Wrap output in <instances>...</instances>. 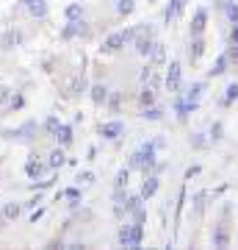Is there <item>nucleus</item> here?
Here are the masks:
<instances>
[{
	"mask_svg": "<svg viewBox=\"0 0 238 250\" xmlns=\"http://www.w3.org/2000/svg\"><path fill=\"white\" fill-rule=\"evenodd\" d=\"M42 131V125L36 123V120H25L22 125L17 128H3L0 136L6 139V142H17V145H34L36 142V134Z\"/></svg>",
	"mask_w": 238,
	"mask_h": 250,
	"instance_id": "nucleus-1",
	"label": "nucleus"
},
{
	"mask_svg": "<svg viewBox=\"0 0 238 250\" xmlns=\"http://www.w3.org/2000/svg\"><path fill=\"white\" fill-rule=\"evenodd\" d=\"M200 108V103H194V100H185L183 95L175 100V111H177V120H185V117L191 114V111H197Z\"/></svg>",
	"mask_w": 238,
	"mask_h": 250,
	"instance_id": "nucleus-17",
	"label": "nucleus"
},
{
	"mask_svg": "<svg viewBox=\"0 0 238 250\" xmlns=\"http://www.w3.org/2000/svg\"><path fill=\"white\" fill-rule=\"evenodd\" d=\"M72 139H75V131H72V125H70V123H61V125H58V131L53 134V142H55V145H61V147H70Z\"/></svg>",
	"mask_w": 238,
	"mask_h": 250,
	"instance_id": "nucleus-15",
	"label": "nucleus"
},
{
	"mask_svg": "<svg viewBox=\"0 0 238 250\" xmlns=\"http://www.w3.org/2000/svg\"><path fill=\"white\" fill-rule=\"evenodd\" d=\"M0 211H3V217H6L9 223H17L25 208H22V200H6V203L0 206Z\"/></svg>",
	"mask_w": 238,
	"mask_h": 250,
	"instance_id": "nucleus-13",
	"label": "nucleus"
},
{
	"mask_svg": "<svg viewBox=\"0 0 238 250\" xmlns=\"http://www.w3.org/2000/svg\"><path fill=\"white\" fill-rule=\"evenodd\" d=\"M80 184V187H89V184H94V181H97V175H94V172L92 170H83V172H78V178H75Z\"/></svg>",
	"mask_w": 238,
	"mask_h": 250,
	"instance_id": "nucleus-38",
	"label": "nucleus"
},
{
	"mask_svg": "<svg viewBox=\"0 0 238 250\" xmlns=\"http://www.w3.org/2000/svg\"><path fill=\"white\" fill-rule=\"evenodd\" d=\"M233 100H238V83H230L227 89H224V100H221V106H230Z\"/></svg>",
	"mask_w": 238,
	"mask_h": 250,
	"instance_id": "nucleus-34",
	"label": "nucleus"
},
{
	"mask_svg": "<svg viewBox=\"0 0 238 250\" xmlns=\"http://www.w3.org/2000/svg\"><path fill=\"white\" fill-rule=\"evenodd\" d=\"M141 117H144V120H150V123H158L161 117H164V111L152 103V106H141Z\"/></svg>",
	"mask_w": 238,
	"mask_h": 250,
	"instance_id": "nucleus-27",
	"label": "nucleus"
},
{
	"mask_svg": "<svg viewBox=\"0 0 238 250\" xmlns=\"http://www.w3.org/2000/svg\"><path fill=\"white\" fill-rule=\"evenodd\" d=\"M42 217H44V206H36V208H31V214H28V223L36 225Z\"/></svg>",
	"mask_w": 238,
	"mask_h": 250,
	"instance_id": "nucleus-42",
	"label": "nucleus"
},
{
	"mask_svg": "<svg viewBox=\"0 0 238 250\" xmlns=\"http://www.w3.org/2000/svg\"><path fill=\"white\" fill-rule=\"evenodd\" d=\"M86 92H89V83H86L83 75H75V78L64 86V95H67V98H78V95H86Z\"/></svg>",
	"mask_w": 238,
	"mask_h": 250,
	"instance_id": "nucleus-14",
	"label": "nucleus"
},
{
	"mask_svg": "<svg viewBox=\"0 0 238 250\" xmlns=\"http://www.w3.org/2000/svg\"><path fill=\"white\" fill-rule=\"evenodd\" d=\"M205 25H208V11L200 9V11L194 14V20H191V36H202Z\"/></svg>",
	"mask_w": 238,
	"mask_h": 250,
	"instance_id": "nucleus-21",
	"label": "nucleus"
},
{
	"mask_svg": "<svg viewBox=\"0 0 238 250\" xmlns=\"http://www.w3.org/2000/svg\"><path fill=\"white\" fill-rule=\"evenodd\" d=\"M25 103H28L25 95H22L19 89H14V92H11V98H9V106H6V114H17V111H22Z\"/></svg>",
	"mask_w": 238,
	"mask_h": 250,
	"instance_id": "nucleus-20",
	"label": "nucleus"
},
{
	"mask_svg": "<svg viewBox=\"0 0 238 250\" xmlns=\"http://www.w3.org/2000/svg\"><path fill=\"white\" fill-rule=\"evenodd\" d=\"M139 206H144V197L141 195H128V200H125V214H133Z\"/></svg>",
	"mask_w": 238,
	"mask_h": 250,
	"instance_id": "nucleus-32",
	"label": "nucleus"
},
{
	"mask_svg": "<svg viewBox=\"0 0 238 250\" xmlns=\"http://www.w3.org/2000/svg\"><path fill=\"white\" fill-rule=\"evenodd\" d=\"M191 145H194V147H205L208 142L202 139V134H194V136H191Z\"/></svg>",
	"mask_w": 238,
	"mask_h": 250,
	"instance_id": "nucleus-47",
	"label": "nucleus"
},
{
	"mask_svg": "<svg viewBox=\"0 0 238 250\" xmlns=\"http://www.w3.org/2000/svg\"><path fill=\"white\" fill-rule=\"evenodd\" d=\"M119 103H122V92H108L106 106L111 108V111H119Z\"/></svg>",
	"mask_w": 238,
	"mask_h": 250,
	"instance_id": "nucleus-35",
	"label": "nucleus"
},
{
	"mask_svg": "<svg viewBox=\"0 0 238 250\" xmlns=\"http://www.w3.org/2000/svg\"><path fill=\"white\" fill-rule=\"evenodd\" d=\"M202 53H205V39H202V36H194V42H191V47H188V59L197 62Z\"/></svg>",
	"mask_w": 238,
	"mask_h": 250,
	"instance_id": "nucleus-26",
	"label": "nucleus"
},
{
	"mask_svg": "<svg viewBox=\"0 0 238 250\" xmlns=\"http://www.w3.org/2000/svg\"><path fill=\"white\" fill-rule=\"evenodd\" d=\"M116 242H119V248L139 250L141 242H144V225H141V223H125V225H119V231H116Z\"/></svg>",
	"mask_w": 238,
	"mask_h": 250,
	"instance_id": "nucleus-4",
	"label": "nucleus"
},
{
	"mask_svg": "<svg viewBox=\"0 0 238 250\" xmlns=\"http://www.w3.org/2000/svg\"><path fill=\"white\" fill-rule=\"evenodd\" d=\"M128 181H130V170L122 167V170L116 172V178H114V189H125L128 187Z\"/></svg>",
	"mask_w": 238,
	"mask_h": 250,
	"instance_id": "nucleus-33",
	"label": "nucleus"
},
{
	"mask_svg": "<svg viewBox=\"0 0 238 250\" xmlns=\"http://www.w3.org/2000/svg\"><path fill=\"white\" fill-rule=\"evenodd\" d=\"M150 59H152V64H164V62H166V47L161 45L158 39H155V47H152Z\"/></svg>",
	"mask_w": 238,
	"mask_h": 250,
	"instance_id": "nucleus-31",
	"label": "nucleus"
},
{
	"mask_svg": "<svg viewBox=\"0 0 238 250\" xmlns=\"http://www.w3.org/2000/svg\"><path fill=\"white\" fill-rule=\"evenodd\" d=\"M58 125H61V117H58V114H50V117H47V120L42 123L44 136H50V139H53V134L58 131Z\"/></svg>",
	"mask_w": 238,
	"mask_h": 250,
	"instance_id": "nucleus-25",
	"label": "nucleus"
},
{
	"mask_svg": "<svg viewBox=\"0 0 238 250\" xmlns=\"http://www.w3.org/2000/svg\"><path fill=\"white\" fill-rule=\"evenodd\" d=\"M64 200H83V189H80V187L64 189Z\"/></svg>",
	"mask_w": 238,
	"mask_h": 250,
	"instance_id": "nucleus-40",
	"label": "nucleus"
},
{
	"mask_svg": "<svg viewBox=\"0 0 238 250\" xmlns=\"http://www.w3.org/2000/svg\"><path fill=\"white\" fill-rule=\"evenodd\" d=\"M19 11H25L31 20L36 22H44V20L50 17V6H47V0H17V6H14V14Z\"/></svg>",
	"mask_w": 238,
	"mask_h": 250,
	"instance_id": "nucleus-5",
	"label": "nucleus"
},
{
	"mask_svg": "<svg viewBox=\"0 0 238 250\" xmlns=\"http://www.w3.org/2000/svg\"><path fill=\"white\" fill-rule=\"evenodd\" d=\"M47 167H50V172H58L64 167V164H67V147H61V145H55L53 150L47 153Z\"/></svg>",
	"mask_w": 238,
	"mask_h": 250,
	"instance_id": "nucleus-11",
	"label": "nucleus"
},
{
	"mask_svg": "<svg viewBox=\"0 0 238 250\" xmlns=\"http://www.w3.org/2000/svg\"><path fill=\"white\" fill-rule=\"evenodd\" d=\"M44 203V197L39 195V192H36L34 197H28V200H22V208H25V211H31V208H36V206H42Z\"/></svg>",
	"mask_w": 238,
	"mask_h": 250,
	"instance_id": "nucleus-41",
	"label": "nucleus"
},
{
	"mask_svg": "<svg viewBox=\"0 0 238 250\" xmlns=\"http://www.w3.org/2000/svg\"><path fill=\"white\" fill-rule=\"evenodd\" d=\"M53 184H55V175H44V178L31 181V189H34V192H44V189H50Z\"/></svg>",
	"mask_w": 238,
	"mask_h": 250,
	"instance_id": "nucleus-29",
	"label": "nucleus"
},
{
	"mask_svg": "<svg viewBox=\"0 0 238 250\" xmlns=\"http://www.w3.org/2000/svg\"><path fill=\"white\" fill-rule=\"evenodd\" d=\"M180 62H169L166 67V78H164V83H166V89L172 92V95H177L180 92Z\"/></svg>",
	"mask_w": 238,
	"mask_h": 250,
	"instance_id": "nucleus-10",
	"label": "nucleus"
},
{
	"mask_svg": "<svg viewBox=\"0 0 238 250\" xmlns=\"http://www.w3.org/2000/svg\"><path fill=\"white\" fill-rule=\"evenodd\" d=\"M139 103H141V106H152V103H155V89L144 83V86H141V92H139Z\"/></svg>",
	"mask_w": 238,
	"mask_h": 250,
	"instance_id": "nucleus-30",
	"label": "nucleus"
},
{
	"mask_svg": "<svg viewBox=\"0 0 238 250\" xmlns=\"http://www.w3.org/2000/svg\"><path fill=\"white\" fill-rule=\"evenodd\" d=\"M0 117H3V114H0Z\"/></svg>",
	"mask_w": 238,
	"mask_h": 250,
	"instance_id": "nucleus-54",
	"label": "nucleus"
},
{
	"mask_svg": "<svg viewBox=\"0 0 238 250\" xmlns=\"http://www.w3.org/2000/svg\"><path fill=\"white\" fill-rule=\"evenodd\" d=\"M11 86H6V83H0V111H6V106H9V98H11Z\"/></svg>",
	"mask_w": 238,
	"mask_h": 250,
	"instance_id": "nucleus-37",
	"label": "nucleus"
},
{
	"mask_svg": "<svg viewBox=\"0 0 238 250\" xmlns=\"http://www.w3.org/2000/svg\"><path fill=\"white\" fill-rule=\"evenodd\" d=\"M152 72H155V67H152V64H147V67L141 70V75H139V78H141V83H147V81H150V75H152Z\"/></svg>",
	"mask_w": 238,
	"mask_h": 250,
	"instance_id": "nucleus-45",
	"label": "nucleus"
},
{
	"mask_svg": "<svg viewBox=\"0 0 238 250\" xmlns=\"http://www.w3.org/2000/svg\"><path fill=\"white\" fill-rule=\"evenodd\" d=\"M61 42H72V39H80V36H89V22L83 17L80 20H67V25L61 28Z\"/></svg>",
	"mask_w": 238,
	"mask_h": 250,
	"instance_id": "nucleus-7",
	"label": "nucleus"
},
{
	"mask_svg": "<svg viewBox=\"0 0 238 250\" xmlns=\"http://www.w3.org/2000/svg\"><path fill=\"white\" fill-rule=\"evenodd\" d=\"M197 172H200V167H188V170H185V178L191 181V178H194V175H197Z\"/></svg>",
	"mask_w": 238,
	"mask_h": 250,
	"instance_id": "nucleus-50",
	"label": "nucleus"
},
{
	"mask_svg": "<svg viewBox=\"0 0 238 250\" xmlns=\"http://www.w3.org/2000/svg\"><path fill=\"white\" fill-rule=\"evenodd\" d=\"M221 72H227V56H219L216 64L211 67V75H221Z\"/></svg>",
	"mask_w": 238,
	"mask_h": 250,
	"instance_id": "nucleus-39",
	"label": "nucleus"
},
{
	"mask_svg": "<svg viewBox=\"0 0 238 250\" xmlns=\"http://www.w3.org/2000/svg\"><path fill=\"white\" fill-rule=\"evenodd\" d=\"M177 95H180V92H177ZM202 95H205V81H197V83L188 86V92H183V98L185 100H194V103H200Z\"/></svg>",
	"mask_w": 238,
	"mask_h": 250,
	"instance_id": "nucleus-22",
	"label": "nucleus"
},
{
	"mask_svg": "<svg viewBox=\"0 0 238 250\" xmlns=\"http://www.w3.org/2000/svg\"><path fill=\"white\" fill-rule=\"evenodd\" d=\"M22 170H25L28 181H36V178H44V175L50 172V167H47V161H42V156H36V153H31Z\"/></svg>",
	"mask_w": 238,
	"mask_h": 250,
	"instance_id": "nucleus-8",
	"label": "nucleus"
},
{
	"mask_svg": "<svg viewBox=\"0 0 238 250\" xmlns=\"http://www.w3.org/2000/svg\"><path fill=\"white\" fill-rule=\"evenodd\" d=\"M158 147H155V142H144L139 147V150L130 156V161H128V170H141L144 175L147 172L155 170V164H158Z\"/></svg>",
	"mask_w": 238,
	"mask_h": 250,
	"instance_id": "nucleus-2",
	"label": "nucleus"
},
{
	"mask_svg": "<svg viewBox=\"0 0 238 250\" xmlns=\"http://www.w3.org/2000/svg\"><path fill=\"white\" fill-rule=\"evenodd\" d=\"M230 245V231H227V225L219 223V225H213V248H227Z\"/></svg>",
	"mask_w": 238,
	"mask_h": 250,
	"instance_id": "nucleus-19",
	"label": "nucleus"
},
{
	"mask_svg": "<svg viewBox=\"0 0 238 250\" xmlns=\"http://www.w3.org/2000/svg\"><path fill=\"white\" fill-rule=\"evenodd\" d=\"M144 220H147V208H144V206H139V208L133 211V223H141V225H144Z\"/></svg>",
	"mask_w": 238,
	"mask_h": 250,
	"instance_id": "nucleus-44",
	"label": "nucleus"
},
{
	"mask_svg": "<svg viewBox=\"0 0 238 250\" xmlns=\"http://www.w3.org/2000/svg\"><path fill=\"white\" fill-rule=\"evenodd\" d=\"M6 225H9V220L3 217V211H0V231H6Z\"/></svg>",
	"mask_w": 238,
	"mask_h": 250,
	"instance_id": "nucleus-51",
	"label": "nucleus"
},
{
	"mask_svg": "<svg viewBox=\"0 0 238 250\" xmlns=\"http://www.w3.org/2000/svg\"><path fill=\"white\" fill-rule=\"evenodd\" d=\"M224 11H227V17L233 20V25H238V3H233V0H230L227 6H224Z\"/></svg>",
	"mask_w": 238,
	"mask_h": 250,
	"instance_id": "nucleus-43",
	"label": "nucleus"
},
{
	"mask_svg": "<svg viewBox=\"0 0 238 250\" xmlns=\"http://www.w3.org/2000/svg\"><path fill=\"white\" fill-rule=\"evenodd\" d=\"M158 187H161L158 175H144V184H141V192H139V195L144 197V203H147L150 197H155V192H158Z\"/></svg>",
	"mask_w": 238,
	"mask_h": 250,
	"instance_id": "nucleus-16",
	"label": "nucleus"
},
{
	"mask_svg": "<svg viewBox=\"0 0 238 250\" xmlns=\"http://www.w3.org/2000/svg\"><path fill=\"white\" fill-rule=\"evenodd\" d=\"M122 134H125V123H122V120H108V123H100V136L108 139V142L119 139Z\"/></svg>",
	"mask_w": 238,
	"mask_h": 250,
	"instance_id": "nucleus-9",
	"label": "nucleus"
},
{
	"mask_svg": "<svg viewBox=\"0 0 238 250\" xmlns=\"http://www.w3.org/2000/svg\"><path fill=\"white\" fill-rule=\"evenodd\" d=\"M147 3H155V0H147Z\"/></svg>",
	"mask_w": 238,
	"mask_h": 250,
	"instance_id": "nucleus-53",
	"label": "nucleus"
},
{
	"mask_svg": "<svg viewBox=\"0 0 238 250\" xmlns=\"http://www.w3.org/2000/svg\"><path fill=\"white\" fill-rule=\"evenodd\" d=\"M230 36H233V45H238V25H233V34Z\"/></svg>",
	"mask_w": 238,
	"mask_h": 250,
	"instance_id": "nucleus-52",
	"label": "nucleus"
},
{
	"mask_svg": "<svg viewBox=\"0 0 238 250\" xmlns=\"http://www.w3.org/2000/svg\"><path fill=\"white\" fill-rule=\"evenodd\" d=\"M80 17H83V3H80V0L67 3V9H64V20H80Z\"/></svg>",
	"mask_w": 238,
	"mask_h": 250,
	"instance_id": "nucleus-24",
	"label": "nucleus"
},
{
	"mask_svg": "<svg viewBox=\"0 0 238 250\" xmlns=\"http://www.w3.org/2000/svg\"><path fill=\"white\" fill-rule=\"evenodd\" d=\"M224 56H227V62H236V64H238V45H233Z\"/></svg>",
	"mask_w": 238,
	"mask_h": 250,
	"instance_id": "nucleus-46",
	"label": "nucleus"
},
{
	"mask_svg": "<svg viewBox=\"0 0 238 250\" xmlns=\"http://www.w3.org/2000/svg\"><path fill=\"white\" fill-rule=\"evenodd\" d=\"M25 45V31L19 25H9L6 31H3V36H0V50H17V47Z\"/></svg>",
	"mask_w": 238,
	"mask_h": 250,
	"instance_id": "nucleus-6",
	"label": "nucleus"
},
{
	"mask_svg": "<svg viewBox=\"0 0 238 250\" xmlns=\"http://www.w3.org/2000/svg\"><path fill=\"white\" fill-rule=\"evenodd\" d=\"M133 39H136V28L114 31V34H108L106 39H103V45H100V53H103V56H114V53H119L125 45H130Z\"/></svg>",
	"mask_w": 238,
	"mask_h": 250,
	"instance_id": "nucleus-3",
	"label": "nucleus"
},
{
	"mask_svg": "<svg viewBox=\"0 0 238 250\" xmlns=\"http://www.w3.org/2000/svg\"><path fill=\"white\" fill-rule=\"evenodd\" d=\"M211 136H213V139H219V136H221V125H219V123L211 128Z\"/></svg>",
	"mask_w": 238,
	"mask_h": 250,
	"instance_id": "nucleus-49",
	"label": "nucleus"
},
{
	"mask_svg": "<svg viewBox=\"0 0 238 250\" xmlns=\"http://www.w3.org/2000/svg\"><path fill=\"white\" fill-rule=\"evenodd\" d=\"M89 98H92V103H94V106H106L108 86H106V83H92V86H89Z\"/></svg>",
	"mask_w": 238,
	"mask_h": 250,
	"instance_id": "nucleus-18",
	"label": "nucleus"
},
{
	"mask_svg": "<svg viewBox=\"0 0 238 250\" xmlns=\"http://www.w3.org/2000/svg\"><path fill=\"white\" fill-rule=\"evenodd\" d=\"M133 45H136V53H139L141 59H150L152 47H155V36H150V34H136Z\"/></svg>",
	"mask_w": 238,
	"mask_h": 250,
	"instance_id": "nucleus-12",
	"label": "nucleus"
},
{
	"mask_svg": "<svg viewBox=\"0 0 238 250\" xmlns=\"http://www.w3.org/2000/svg\"><path fill=\"white\" fill-rule=\"evenodd\" d=\"M97 159V147H89L86 150V161H94Z\"/></svg>",
	"mask_w": 238,
	"mask_h": 250,
	"instance_id": "nucleus-48",
	"label": "nucleus"
},
{
	"mask_svg": "<svg viewBox=\"0 0 238 250\" xmlns=\"http://www.w3.org/2000/svg\"><path fill=\"white\" fill-rule=\"evenodd\" d=\"M136 11V0H116V14L119 17H130Z\"/></svg>",
	"mask_w": 238,
	"mask_h": 250,
	"instance_id": "nucleus-28",
	"label": "nucleus"
},
{
	"mask_svg": "<svg viewBox=\"0 0 238 250\" xmlns=\"http://www.w3.org/2000/svg\"><path fill=\"white\" fill-rule=\"evenodd\" d=\"M183 9H185V0H172L169 9H166V14H164V17H166V25L169 22H177V17L183 14Z\"/></svg>",
	"mask_w": 238,
	"mask_h": 250,
	"instance_id": "nucleus-23",
	"label": "nucleus"
},
{
	"mask_svg": "<svg viewBox=\"0 0 238 250\" xmlns=\"http://www.w3.org/2000/svg\"><path fill=\"white\" fill-rule=\"evenodd\" d=\"M205 200H208V195H205V192H197V195H194V214H197V217H202Z\"/></svg>",
	"mask_w": 238,
	"mask_h": 250,
	"instance_id": "nucleus-36",
	"label": "nucleus"
}]
</instances>
